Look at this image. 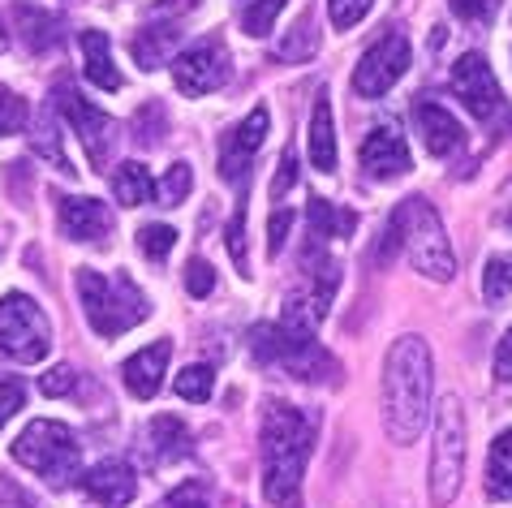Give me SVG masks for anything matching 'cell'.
<instances>
[{
  "mask_svg": "<svg viewBox=\"0 0 512 508\" xmlns=\"http://www.w3.org/2000/svg\"><path fill=\"white\" fill-rule=\"evenodd\" d=\"M435 362L422 336H396L383 358V431L392 444H414L431 422Z\"/></svg>",
  "mask_w": 512,
  "mask_h": 508,
  "instance_id": "6da1fadb",
  "label": "cell"
},
{
  "mask_svg": "<svg viewBox=\"0 0 512 508\" xmlns=\"http://www.w3.org/2000/svg\"><path fill=\"white\" fill-rule=\"evenodd\" d=\"M319 422L297 405L272 401L263 414V496L267 504H289L306 478V461L315 453Z\"/></svg>",
  "mask_w": 512,
  "mask_h": 508,
  "instance_id": "7a4b0ae2",
  "label": "cell"
},
{
  "mask_svg": "<svg viewBox=\"0 0 512 508\" xmlns=\"http://www.w3.org/2000/svg\"><path fill=\"white\" fill-rule=\"evenodd\" d=\"M74 285H78L82 310H87V323L95 328V336H104V341L138 328V323L151 315V306L142 298V289L134 285L130 272L104 276V272H95V267H78Z\"/></svg>",
  "mask_w": 512,
  "mask_h": 508,
  "instance_id": "3957f363",
  "label": "cell"
},
{
  "mask_svg": "<svg viewBox=\"0 0 512 508\" xmlns=\"http://www.w3.org/2000/svg\"><path fill=\"white\" fill-rule=\"evenodd\" d=\"M388 224L396 229V237H401L409 263H414L426 280H439V285H444V280L457 276V254H452L444 220L435 216V207L426 199H405L392 211Z\"/></svg>",
  "mask_w": 512,
  "mask_h": 508,
  "instance_id": "277c9868",
  "label": "cell"
},
{
  "mask_svg": "<svg viewBox=\"0 0 512 508\" xmlns=\"http://www.w3.org/2000/svg\"><path fill=\"white\" fill-rule=\"evenodd\" d=\"M13 461L26 465V470L39 474V478H48L52 487H69L78 478L82 453H78L74 431H69L65 422L39 418L13 440Z\"/></svg>",
  "mask_w": 512,
  "mask_h": 508,
  "instance_id": "5b68a950",
  "label": "cell"
},
{
  "mask_svg": "<svg viewBox=\"0 0 512 508\" xmlns=\"http://www.w3.org/2000/svg\"><path fill=\"white\" fill-rule=\"evenodd\" d=\"M465 444H469V427H465V405L461 397L439 401L435 409V444H431V504L448 508L461 491L465 478Z\"/></svg>",
  "mask_w": 512,
  "mask_h": 508,
  "instance_id": "8992f818",
  "label": "cell"
},
{
  "mask_svg": "<svg viewBox=\"0 0 512 508\" xmlns=\"http://www.w3.org/2000/svg\"><path fill=\"white\" fill-rule=\"evenodd\" d=\"M52 349V328L26 293L0 298V354L13 362H44Z\"/></svg>",
  "mask_w": 512,
  "mask_h": 508,
  "instance_id": "52a82bcc",
  "label": "cell"
},
{
  "mask_svg": "<svg viewBox=\"0 0 512 508\" xmlns=\"http://www.w3.org/2000/svg\"><path fill=\"white\" fill-rule=\"evenodd\" d=\"M409 65H414V48H409V39L401 31L383 35L379 44L366 48L358 69H353V91H358L362 100H379V95H388L396 82L405 78Z\"/></svg>",
  "mask_w": 512,
  "mask_h": 508,
  "instance_id": "ba28073f",
  "label": "cell"
},
{
  "mask_svg": "<svg viewBox=\"0 0 512 508\" xmlns=\"http://www.w3.org/2000/svg\"><path fill=\"white\" fill-rule=\"evenodd\" d=\"M52 100H56V112L69 121V130L78 134L82 151H87V160L95 168H104L108 155H112V121H108V112H99L91 100H82L74 87H65V82L52 91ZM104 173H108V168H104Z\"/></svg>",
  "mask_w": 512,
  "mask_h": 508,
  "instance_id": "9c48e42d",
  "label": "cell"
},
{
  "mask_svg": "<svg viewBox=\"0 0 512 508\" xmlns=\"http://www.w3.org/2000/svg\"><path fill=\"white\" fill-rule=\"evenodd\" d=\"M229 74H233L229 48H224L220 39H203V44H194L190 52H181L173 61V82H177V91L186 95V100L220 91L224 82H229Z\"/></svg>",
  "mask_w": 512,
  "mask_h": 508,
  "instance_id": "30bf717a",
  "label": "cell"
},
{
  "mask_svg": "<svg viewBox=\"0 0 512 508\" xmlns=\"http://www.w3.org/2000/svg\"><path fill=\"white\" fill-rule=\"evenodd\" d=\"M452 95L469 108V117L478 121H491L504 104V91L495 82V69L487 65V56L478 52H465L457 65H452Z\"/></svg>",
  "mask_w": 512,
  "mask_h": 508,
  "instance_id": "8fae6325",
  "label": "cell"
},
{
  "mask_svg": "<svg viewBox=\"0 0 512 508\" xmlns=\"http://www.w3.org/2000/svg\"><path fill=\"white\" fill-rule=\"evenodd\" d=\"M267 125H272V117H267V108L259 104L229 138H224V147H220V177L229 181V186H237V190L250 186V160H254V151L263 147Z\"/></svg>",
  "mask_w": 512,
  "mask_h": 508,
  "instance_id": "7c38bea8",
  "label": "cell"
},
{
  "mask_svg": "<svg viewBox=\"0 0 512 508\" xmlns=\"http://www.w3.org/2000/svg\"><path fill=\"white\" fill-rule=\"evenodd\" d=\"M362 168H366V173H371L375 181L405 177L409 168H414V155H409L405 134L396 130L392 121H383V125H375V130L366 134V143H362Z\"/></svg>",
  "mask_w": 512,
  "mask_h": 508,
  "instance_id": "4fadbf2b",
  "label": "cell"
},
{
  "mask_svg": "<svg viewBox=\"0 0 512 508\" xmlns=\"http://www.w3.org/2000/svg\"><path fill=\"white\" fill-rule=\"evenodd\" d=\"M82 491L104 508H125L138 496V474H134V465H125V461H99L82 474Z\"/></svg>",
  "mask_w": 512,
  "mask_h": 508,
  "instance_id": "5bb4252c",
  "label": "cell"
},
{
  "mask_svg": "<svg viewBox=\"0 0 512 508\" xmlns=\"http://www.w3.org/2000/svg\"><path fill=\"white\" fill-rule=\"evenodd\" d=\"M56 216H61V229L69 242H82V246L104 242L112 233V211L99 199H74V194H69V199L56 203Z\"/></svg>",
  "mask_w": 512,
  "mask_h": 508,
  "instance_id": "9a60e30c",
  "label": "cell"
},
{
  "mask_svg": "<svg viewBox=\"0 0 512 508\" xmlns=\"http://www.w3.org/2000/svg\"><path fill=\"white\" fill-rule=\"evenodd\" d=\"M168 358H173V345H168V341H155V345H147V349H138V354L121 366V379H125V388H130V397L151 401L155 392H160L164 375H168Z\"/></svg>",
  "mask_w": 512,
  "mask_h": 508,
  "instance_id": "2e32d148",
  "label": "cell"
},
{
  "mask_svg": "<svg viewBox=\"0 0 512 508\" xmlns=\"http://www.w3.org/2000/svg\"><path fill=\"white\" fill-rule=\"evenodd\" d=\"M414 121H418V134H422V143H426V151H431V155H452V151H461L465 130H461V121L452 117L444 104L418 100V104H414Z\"/></svg>",
  "mask_w": 512,
  "mask_h": 508,
  "instance_id": "e0dca14e",
  "label": "cell"
},
{
  "mask_svg": "<svg viewBox=\"0 0 512 508\" xmlns=\"http://www.w3.org/2000/svg\"><path fill=\"white\" fill-rule=\"evenodd\" d=\"M82 61H87V78L99 91H121V69L112 61V44L99 31H82Z\"/></svg>",
  "mask_w": 512,
  "mask_h": 508,
  "instance_id": "ac0fdd59",
  "label": "cell"
},
{
  "mask_svg": "<svg viewBox=\"0 0 512 508\" xmlns=\"http://www.w3.org/2000/svg\"><path fill=\"white\" fill-rule=\"evenodd\" d=\"M310 164H315L319 173H336V125H332L327 95H319L315 112H310Z\"/></svg>",
  "mask_w": 512,
  "mask_h": 508,
  "instance_id": "d6986e66",
  "label": "cell"
},
{
  "mask_svg": "<svg viewBox=\"0 0 512 508\" xmlns=\"http://www.w3.org/2000/svg\"><path fill=\"white\" fill-rule=\"evenodd\" d=\"M147 448H151V457L155 461H177V457H186L190 453V431H186V422L173 418V414H160V418H151V427H147Z\"/></svg>",
  "mask_w": 512,
  "mask_h": 508,
  "instance_id": "ffe728a7",
  "label": "cell"
},
{
  "mask_svg": "<svg viewBox=\"0 0 512 508\" xmlns=\"http://www.w3.org/2000/svg\"><path fill=\"white\" fill-rule=\"evenodd\" d=\"M112 194H117L121 207L155 203V181H151V173H147V164H138V160L117 164V173H112Z\"/></svg>",
  "mask_w": 512,
  "mask_h": 508,
  "instance_id": "44dd1931",
  "label": "cell"
},
{
  "mask_svg": "<svg viewBox=\"0 0 512 508\" xmlns=\"http://www.w3.org/2000/svg\"><path fill=\"white\" fill-rule=\"evenodd\" d=\"M306 216H310V242H315V246L332 242V237H349L353 224H358L353 211H340V207H332L327 199H310Z\"/></svg>",
  "mask_w": 512,
  "mask_h": 508,
  "instance_id": "7402d4cb",
  "label": "cell"
},
{
  "mask_svg": "<svg viewBox=\"0 0 512 508\" xmlns=\"http://www.w3.org/2000/svg\"><path fill=\"white\" fill-rule=\"evenodd\" d=\"M487 496L512 500V427L495 435V444L487 453Z\"/></svg>",
  "mask_w": 512,
  "mask_h": 508,
  "instance_id": "603a6c76",
  "label": "cell"
},
{
  "mask_svg": "<svg viewBox=\"0 0 512 508\" xmlns=\"http://www.w3.org/2000/svg\"><path fill=\"white\" fill-rule=\"evenodd\" d=\"M177 39H181V31H177V26H168V22H164V26H160V22L147 26V31H142V35L134 39V56H138V65H142V69L164 65V56L173 52Z\"/></svg>",
  "mask_w": 512,
  "mask_h": 508,
  "instance_id": "cb8c5ba5",
  "label": "cell"
},
{
  "mask_svg": "<svg viewBox=\"0 0 512 508\" xmlns=\"http://www.w3.org/2000/svg\"><path fill=\"white\" fill-rule=\"evenodd\" d=\"M18 22L26 26V44H31L35 52H44L52 44H61V18H52V13H39V9H22Z\"/></svg>",
  "mask_w": 512,
  "mask_h": 508,
  "instance_id": "d4e9b609",
  "label": "cell"
},
{
  "mask_svg": "<svg viewBox=\"0 0 512 508\" xmlns=\"http://www.w3.org/2000/svg\"><path fill=\"white\" fill-rule=\"evenodd\" d=\"M482 293H487V302L512 298V254H495V259H487V272H482Z\"/></svg>",
  "mask_w": 512,
  "mask_h": 508,
  "instance_id": "484cf974",
  "label": "cell"
},
{
  "mask_svg": "<svg viewBox=\"0 0 512 508\" xmlns=\"http://www.w3.org/2000/svg\"><path fill=\"white\" fill-rule=\"evenodd\" d=\"M190 186H194L190 164H173V168L164 173L160 186H155V203H160V207H177V203H186Z\"/></svg>",
  "mask_w": 512,
  "mask_h": 508,
  "instance_id": "4316f807",
  "label": "cell"
},
{
  "mask_svg": "<svg viewBox=\"0 0 512 508\" xmlns=\"http://www.w3.org/2000/svg\"><path fill=\"white\" fill-rule=\"evenodd\" d=\"M177 246V229L173 224H142L138 229V250L147 254V259H168V250Z\"/></svg>",
  "mask_w": 512,
  "mask_h": 508,
  "instance_id": "83f0119b",
  "label": "cell"
},
{
  "mask_svg": "<svg viewBox=\"0 0 512 508\" xmlns=\"http://www.w3.org/2000/svg\"><path fill=\"white\" fill-rule=\"evenodd\" d=\"M284 5H289V0H254V5H246V18H241L246 35H254V39L272 35V26H276V18H280Z\"/></svg>",
  "mask_w": 512,
  "mask_h": 508,
  "instance_id": "f1b7e54d",
  "label": "cell"
},
{
  "mask_svg": "<svg viewBox=\"0 0 512 508\" xmlns=\"http://www.w3.org/2000/svg\"><path fill=\"white\" fill-rule=\"evenodd\" d=\"M211 388H216V371L211 366H186L177 375V397L181 401H207Z\"/></svg>",
  "mask_w": 512,
  "mask_h": 508,
  "instance_id": "f546056e",
  "label": "cell"
},
{
  "mask_svg": "<svg viewBox=\"0 0 512 508\" xmlns=\"http://www.w3.org/2000/svg\"><path fill=\"white\" fill-rule=\"evenodd\" d=\"M310 18H302L293 26V35L284 39V44L276 48V56H284V61H306V56H315V48H319V31H310Z\"/></svg>",
  "mask_w": 512,
  "mask_h": 508,
  "instance_id": "4dcf8cb0",
  "label": "cell"
},
{
  "mask_svg": "<svg viewBox=\"0 0 512 508\" xmlns=\"http://www.w3.org/2000/svg\"><path fill=\"white\" fill-rule=\"evenodd\" d=\"M26 121H31V108H26V100L0 87V134H22Z\"/></svg>",
  "mask_w": 512,
  "mask_h": 508,
  "instance_id": "1f68e13d",
  "label": "cell"
},
{
  "mask_svg": "<svg viewBox=\"0 0 512 508\" xmlns=\"http://www.w3.org/2000/svg\"><path fill=\"white\" fill-rule=\"evenodd\" d=\"M224 242H229L233 263L241 267V276H246V263H250V254H246V194H241V203H237V211H233V220H229V233H224Z\"/></svg>",
  "mask_w": 512,
  "mask_h": 508,
  "instance_id": "d6a6232c",
  "label": "cell"
},
{
  "mask_svg": "<svg viewBox=\"0 0 512 508\" xmlns=\"http://www.w3.org/2000/svg\"><path fill=\"white\" fill-rule=\"evenodd\" d=\"M371 9H375V0H327V13H332L336 31H349V26H358Z\"/></svg>",
  "mask_w": 512,
  "mask_h": 508,
  "instance_id": "836d02e7",
  "label": "cell"
},
{
  "mask_svg": "<svg viewBox=\"0 0 512 508\" xmlns=\"http://www.w3.org/2000/svg\"><path fill=\"white\" fill-rule=\"evenodd\" d=\"M22 401H26L22 379H18V375H0V427H5V422L18 414Z\"/></svg>",
  "mask_w": 512,
  "mask_h": 508,
  "instance_id": "e575fe53",
  "label": "cell"
},
{
  "mask_svg": "<svg viewBox=\"0 0 512 508\" xmlns=\"http://www.w3.org/2000/svg\"><path fill=\"white\" fill-rule=\"evenodd\" d=\"M293 181H297V151H293V147H284L280 168H276V177H272V199H276V203L293 190Z\"/></svg>",
  "mask_w": 512,
  "mask_h": 508,
  "instance_id": "d590c367",
  "label": "cell"
},
{
  "mask_svg": "<svg viewBox=\"0 0 512 508\" xmlns=\"http://www.w3.org/2000/svg\"><path fill=\"white\" fill-rule=\"evenodd\" d=\"M186 289L194 293V298H207V293L216 289V272H211L203 259H190L186 263Z\"/></svg>",
  "mask_w": 512,
  "mask_h": 508,
  "instance_id": "8d00e7d4",
  "label": "cell"
},
{
  "mask_svg": "<svg viewBox=\"0 0 512 508\" xmlns=\"http://www.w3.org/2000/svg\"><path fill=\"white\" fill-rule=\"evenodd\" d=\"M289 229H293V211L289 207H276L272 211V224H267V250L280 254L284 242H289Z\"/></svg>",
  "mask_w": 512,
  "mask_h": 508,
  "instance_id": "74e56055",
  "label": "cell"
},
{
  "mask_svg": "<svg viewBox=\"0 0 512 508\" xmlns=\"http://www.w3.org/2000/svg\"><path fill=\"white\" fill-rule=\"evenodd\" d=\"M74 366H52V371L39 379V392H44V397H65L69 388H74Z\"/></svg>",
  "mask_w": 512,
  "mask_h": 508,
  "instance_id": "f35d334b",
  "label": "cell"
},
{
  "mask_svg": "<svg viewBox=\"0 0 512 508\" xmlns=\"http://www.w3.org/2000/svg\"><path fill=\"white\" fill-rule=\"evenodd\" d=\"M35 151L44 155V160H52L56 168H61V173H74V168H69V160H65V151H61V134H56L52 125L44 130V138H35Z\"/></svg>",
  "mask_w": 512,
  "mask_h": 508,
  "instance_id": "ab89813d",
  "label": "cell"
},
{
  "mask_svg": "<svg viewBox=\"0 0 512 508\" xmlns=\"http://www.w3.org/2000/svg\"><path fill=\"white\" fill-rule=\"evenodd\" d=\"M160 508H207V500H203V487L198 483H186L177 491V496H168Z\"/></svg>",
  "mask_w": 512,
  "mask_h": 508,
  "instance_id": "60d3db41",
  "label": "cell"
},
{
  "mask_svg": "<svg viewBox=\"0 0 512 508\" xmlns=\"http://www.w3.org/2000/svg\"><path fill=\"white\" fill-rule=\"evenodd\" d=\"M495 379H500V384H512V328L504 332L500 349H495Z\"/></svg>",
  "mask_w": 512,
  "mask_h": 508,
  "instance_id": "b9f144b4",
  "label": "cell"
},
{
  "mask_svg": "<svg viewBox=\"0 0 512 508\" xmlns=\"http://www.w3.org/2000/svg\"><path fill=\"white\" fill-rule=\"evenodd\" d=\"M452 13L465 22H487V0H452Z\"/></svg>",
  "mask_w": 512,
  "mask_h": 508,
  "instance_id": "7bdbcfd3",
  "label": "cell"
},
{
  "mask_svg": "<svg viewBox=\"0 0 512 508\" xmlns=\"http://www.w3.org/2000/svg\"><path fill=\"white\" fill-rule=\"evenodd\" d=\"M508 224H512V211H508Z\"/></svg>",
  "mask_w": 512,
  "mask_h": 508,
  "instance_id": "ee69618b",
  "label": "cell"
}]
</instances>
